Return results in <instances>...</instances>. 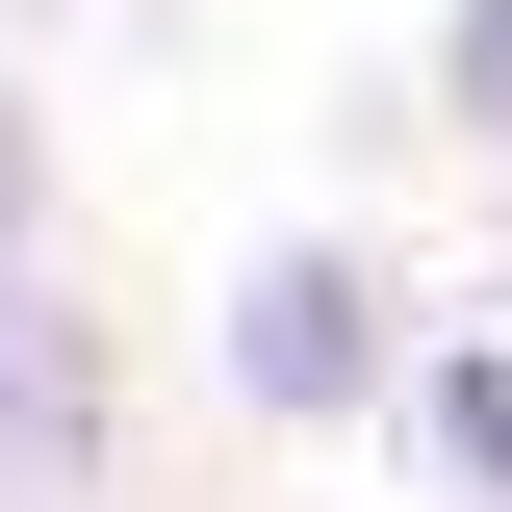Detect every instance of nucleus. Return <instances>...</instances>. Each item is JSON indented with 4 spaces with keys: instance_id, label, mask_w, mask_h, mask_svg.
<instances>
[{
    "instance_id": "obj_3",
    "label": "nucleus",
    "mask_w": 512,
    "mask_h": 512,
    "mask_svg": "<svg viewBox=\"0 0 512 512\" xmlns=\"http://www.w3.org/2000/svg\"><path fill=\"white\" fill-rule=\"evenodd\" d=\"M436 436H461V487L512 512V359H436Z\"/></svg>"
},
{
    "instance_id": "obj_2",
    "label": "nucleus",
    "mask_w": 512,
    "mask_h": 512,
    "mask_svg": "<svg viewBox=\"0 0 512 512\" xmlns=\"http://www.w3.org/2000/svg\"><path fill=\"white\" fill-rule=\"evenodd\" d=\"M231 384H256V410H359V384H384L359 256H256V282H231Z\"/></svg>"
},
{
    "instance_id": "obj_5",
    "label": "nucleus",
    "mask_w": 512,
    "mask_h": 512,
    "mask_svg": "<svg viewBox=\"0 0 512 512\" xmlns=\"http://www.w3.org/2000/svg\"><path fill=\"white\" fill-rule=\"evenodd\" d=\"M26 205H52V154H26V103H0V256H26Z\"/></svg>"
},
{
    "instance_id": "obj_4",
    "label": "nucleus",
    "mask_w": 512,
    "mask_h": 512,
    "mask_svg": "<svg viewBox=\"0 0 512 512\" xmlns=\"http://www.w3.org/2000/svg\"><path fill=\"white\" fill-rule=\"evenodd\" d=\"M436 77H461V128L512 154V0H461V52H436Z\"/></svg>"
},
{
    "instance_id": "obj_1",
    "label": "nucleus",
    "mask_w": 512,
    "mask_h": 512,
    "mask_svg": "<svg viewBox=\"0 0 512 512\" xmlns=\"http://www.w3.org/2000/svg\"><path fill=\"white\" fill-rule=\"evenodd\" d=\"M0 512H103V359L26 256H0Z\"/></svg>"
}]
</instances>
